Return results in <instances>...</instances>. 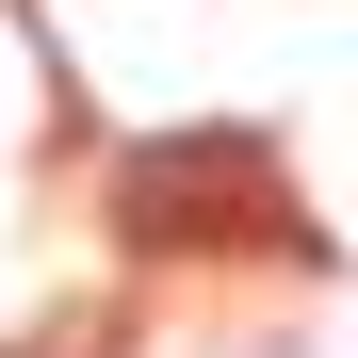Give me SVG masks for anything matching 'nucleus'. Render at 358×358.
<instances>
[{
  "label": "nucleus",
  "mask_w": 358,
  "mask_h": 358,
  "mask_svg": "<svg viewBox=\"0 0 358 358\" xmlns=\"http://www.w3.org/2000/svg\"><path fill=\"white\" fill-rule=\"evenodd\" d=\"M212 196H261V147L196 131V147H131V163H114V212H131L147 245H196V228H228Z\"/></svg>",
  "instance_id": "1"
}]
</instances>
